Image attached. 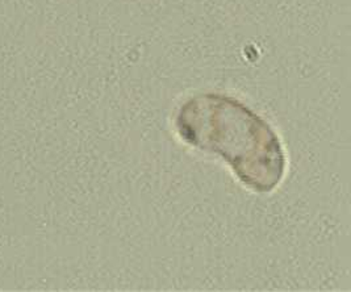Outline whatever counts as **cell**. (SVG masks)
<instances>
[{
    "label": "cell",
    "mask_w": 351,
    "mask_h": 292,
    "mask_svg": "<svg viewBox=\"0 0 351 292\" xmlns=\"http://www.w3.org/2000/svg\"><path fill=\"white\" fill-rule=\"evenodd\" d=\"M176 127L186 144L221 157L254 193H272L286 175L287 157L278 133L236 97L213 93L191 97L179 108Z\"/></svg>",
    "instance_id": "1"
}]
</instances>
